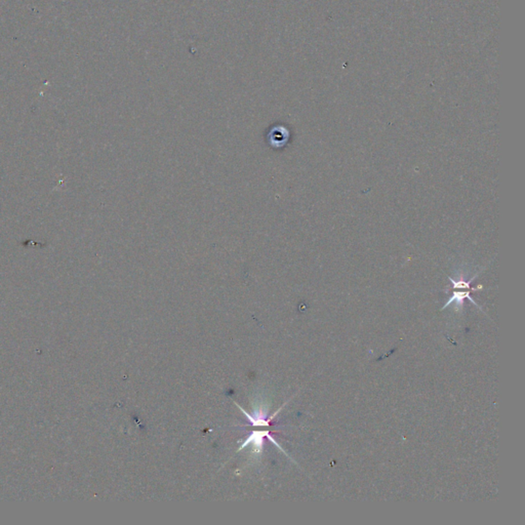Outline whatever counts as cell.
Segmentation results:
<instances>
[{"label":"cell","instance_id":"obj_1","mask_svg":"<svg viewBox=\"0 0 525 525\" xmlns=\"http://www.w3.org/2000/svg\"><path fill=\"white\" fill-rule=\"evenodd\" d=\"M265 437H267V438H268V439H269V440H270V441H271V442H272V443H273L274 445H276V446H277V447L279 448V450H280V451H281L282 453H285V452H284V451L282 450V448H281V446H280V445H279V444L277 443V441H276V440H275V439H274V438H273V437H272V436L270 435V433H269L268 431H263V432H261V431H259V432H253V433L252 435H250V437H248V438H247V440H246V441H245V442H244V443H243V444H242V445H241V446L239 447V450H238V452H240V451L242 450V448H244L245 446H247V445H250V444L252 443V444H253V445H254V447L256 448V450H255V452H256V453H261V451H262V447H263V443H264V438H265Z\"/></svg>","mask_w":525,"mask_h":525},{"label":"cell","instance_id":"obj_2","mask_svg":"<svg viewBox=\"0 0 525 525\" xmlns=\"http://www.w3.org/2000/svg\"><path fill=\"white\" fill-rule=\"evenodd\" d=\"M465 299L470 300L474 305H477L476 302H474V300L470 297V291H454L451 297V299L448 300V302L445 304V306H443V309H445L447 306H450V305L453 302H455L457 305H461L462 306Z\"/></svg>","mask_w":525,"mask_h":525},{"label":"cell","instance_id":"obj_3","mask_svg":"<svg viewBox=\"0 0 525 525\" xmlns=\"http://www.w3.org/2000/svg\"><path fill=\"white\" fill-rule=\"evenodd\" d=\"M476 277H477V275H475L473 278H471L470 281H465V280L454 281V280L452 279L451 277H450V280H451L452 283H453V289H462V290H463V289H468V290H470V283H471Z\"/></svg>","mask_w":525,"mask_h":525}]
</instances>
